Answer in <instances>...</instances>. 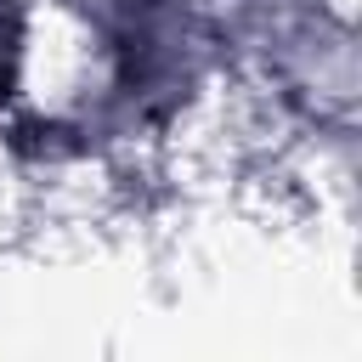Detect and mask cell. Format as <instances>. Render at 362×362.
<instances>
[{"label":"cell","instance_id":"1","mask_svg":"<svg viewBox=\"0 0 362 362\" xmlns=\"http://www.w3.org/2000/svg\"><path fill=\"white\" fill-rule=\"evenodd\" d=\"M17 11L0 0V102L11 96V79H17Z\"/></svg>","mask_w":362,"mask_h":362}]
</instances>
